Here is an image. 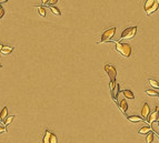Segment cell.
Here are the masks:
<instances>
[{"label":"cell","mask_w":159,"mask_h":143,"mask_svg":"<svg viewBox=\"0 0 159 143\" xmlns=\"http://www.w3.org/2000/svg\"><path fill=\"white\" fill-rule=\"evenodd\" d=\"M116 51L119 53L120 56H122L124 58H129L131 56L132 52V48L129 43H125V42H121V41H118L116 42Z\"/></svg>","instance_id":"6da1fadb"},{"label":"cell","mask_w":159,"mask_h":143,"mask_svg":"<svg viewBox=\"0 0 159 143\" xmlns=\"http://www.w3.org/2000/svg\"><path fill=\"white\" fill-rule=\"evenodd\" d=\"M158 8H159V5L155 0H147V1H146L145 10H146V14H148V16L156 12V11L158 10Z\"/></svg>","instance_id":"7a4b0ae2"},{"label":"cell","mask_w":159,"mask_h":143,"mask_svg":"<svg viewBox=\"0 0 159 143\" xmlns=\"http://www.w3.org/2000/svg\"><path fill=\"white\" fill-rule=\"evenodd\" d=\"M115 33H116V28H109V29H107L104 33L101 34L100 40L98 41V42H99V43H104V42L111 41V38L114 37Z\"/></svg>","instance_id":"3957f363"},{"label":"cell","mask_w":159,"mask_h":143,"mask_svg":"<svg viewBox=\"0 0 159 143\" xmlns=\"http://www.w3.org/2000/svg\"><path fill=\"white\" fill-rule=\"evenodd\" d=\"M136 33H137V27H128L126 28L122 32H121L120 39H132L135 38Z\"/></svg>","instance_id":"277c9868"},{"label":"cell","mask_w":159,"mask_h":143,"mask_svg":"<svg viewBox=\"0 0 159 143\" xmlns=\"http://www.w3.org/2000/svg\"><path fill=\"white\" fill-rule=\"evenodd\" d=\"M105 71L107 72L110 81H116V75H117V70L114 65H105Z\"/></svg>","instance_id":"5b68a950"},{"label":"cell","mask_w":159,"mask_h":143,"mask_svg":"<svg viewBox=\"0 0 159 143\" xmlns=\"http://www.w3.org/2000/svg\"><path fill=\"white\" fill-rule=\"evenodd\" d=\"M149 116H150V106H149L148 103H145V104L142 106V109H141V116L144 118V120L147 121Z\"/></svg>","instance_id":"8992f818"},{"label":"cell","mask_w":159,"mask_h":143,"mask_svg":"<svg viewBox=\"0 0 159 143\" xmlns=\"http://www.w3.org/2000/svg\"><path fill=\"white\" fill-rule=\"evenodd\" d=\"M118 106H119V109H120V111L122 113H126L127 112V110H128V103H127V101L124 99H121L120 101H118Z\"/></svg>","instance_id":"52a82bcc"},{"label":"cell","mask_w":159,"mask_h":143,"mask_svg":"<svg viewBox=\"0 0 159 143\" xmlns=\"http://www.w3.org/2000/svg\"><path fill=\"white\" fill-rule=\"evenodd\" d=\"M155 121H158V113L156 112H152L150 113V116H149V118L147 119V122L149 123V126H151L152 122H155Z\"/></svg>","instance_id":"ba28073f"},{"label":"cell","mask_w":159,"mask_h":143,"mask_svg":"<svg viewBox=\"0 0 159 143\" xmlns=\"http://www.w3.org/2000/svg\"><path fill=\"white\" fill-rule=\"evenodd\" d=\"M7 118H8V108L7 106H5L4 109L1 110V112H0V120L5 122Z\"/></svg>","instance_id":"9c48e42d"},{"label":"cell","mask_w":159,"mask_h":143,"mask_svg":"<svg viewBox=\"0 0 159 143\" xmlns=\"http://www.w3.org/2000/svg\"><path fill=\"white\" fill-rule=\"evenodd\" d=\"M14 51V47H10V46H4L2 50H1V53L2 55H9Z\"/></svg>","instance_id":"30bf717a"},{"label":"cell","mask_w":159,"mask_h":143,"mask_svg":"<svg viewBox=\"0 0 159 143\" xmlns=\"http://www.w3.org/2000/svg\"><path fill=\"white\" fill-rule=\"evenodd\" d=\"M122 93H124L125 98H127V99H129V100H134V99H135V95H134L132 91H130V90H124V91H122Z\"/></svg>","instance_id":"8fae6325"},{"label":"cell","mask_w":159,"mask_h":143,"mask_svg":"<svg viewBox=\"0 0 159 143\" xmlns=\"http://www.w3.org/2000/svg\"><path fill=\"white\" fill-rule=\"evenodd\" d=\"M127 119L130 121V122H134V123H137V122H140V121H144L142 118L138 116H127Z\"/></svg>","instance_id":"7c38bea8"},{"label":"cell","mask_w":159,"mask_h":143,"mask_svg":"<svg viewBox=\"0 0 159 143\" xmlns=\"http://www.w3.org/2000/svg\"><path fill=\"white\" fill-rule=\"evenodd\" d=\"M151 131V126H142L138 131V134H148Z\"/></svg>","instance_id":"4fadbf2b"},{"label":"cell","mask_w":159,"mask_h":143,"mask_svg":"<svg viewBox=\"0 0 159 143\" xmlns=\"http://www.w3.org/2000/svg\"><path fill=\"white\" fill-rule=\"evenodd\" d=\"M146 94L150 95V97H159V91H156V90H152V89H148V90H146Z\"/></svg>","instance_id":"5bb4252c"},{"label":"cell","mask_w":159,"mask_h":143,"mask_svg":"<svg viewBox=\"0 0 159 143\" xmlns=\"http://www.w3.org/2000/svg\"><path fill=\"white\" fill-rule=\"evenodd\" d=\"M50 136H51V132L47 130L45 133V136H44V143H49V141H50Z\"/></svg>","instance_id":"9a60e30c"},{"label":"cell","mask_w":159,"mask_h":143,"mask_svg":"<svg viewBox=\"0 0 159 143\" xmlns=\"http://www.w3.org/2000/svg\"><path fill=\"white\" fill-rule=\"evenodd\" d=\"M148 82H149V84H151L154 88L156 89H159V83L157 81H156L155 79H148Z\"/></svg>","instance_id":"2e32d148"},{"label":"cell","mask_w":159,"mask_h":143,"mask_svg":"<svg viewBox=\"0 0 159 143\" xmlns=\"http://www.w3.org/2000/svg\"><path fill=\"white\" fill-rule=\"evenodd\" d=\"M50 10H51L52 14H56V16H60V14H61V11L59 10L58 8L54 7V6H51V7H50Z\"/></svg>","instance_id":"e0dca14e"},{"label":"cell","mask_w":159,"mask_h":143,"mask_svg":"<svg viewBox=\"0 0 159 143\" xmlns=\"http://www.w3.org/2000/svg\"><path fill=\"white\" fill-rule=\"evenodd\" d=\"M154 133L152 132H150V133H148L147 134V138H146V142L147 143H152V141H154Z\"/></svg>","instance_id":"ac0fdd59"},{"label":"cell","mask_w":159,"mask_h":143,"mask_svg":"<svg viewBox=\"0 0 159 143\" xmlns=\"http://www.w3.org/2000/svg\"><path fill=\"white\" fill-rule=\"evenodd\" d=\"M37 9H38V12L40 16H42V17H45L46 16V9L45 7H42V6H38L37 7Z\"/></svg>","instance_id":"d6986e66"},{"label":"cell","mask_w":159,"mask_h":143,"mask_svg":"<svg viewBox=\"0 0 159 143\" xmlns=\"http://www.w3.org/2000/svg\"><path fill=\"white\" fill-rule=\"evenodd\" d=\"M14 119H15V116H8V118L6 119V121H5V126H9L12 121H14Z\"/></svg>","instance_id":"ffe728a7"},{"label":"cell","mask_w":159,"mask_h":143,"mask_svg":"<svg viewBox=\"0 0 159 143\" xmlns=\"http://www.w3.org/2000/svg\"><path fill=\"white\" fill-rule=\"evenodd\" d=\"M58 142V140H57V136H56L55 133L51 132V136H50V141H49V143H57Z\"/></svg>","instance_id":"44dd1931"},{"label":"cell","mask_w":159,"mask_h":143,"mask_svg":"<svg viewBox=\"0 0 159 143\" xmlns=\"http://www.w3.org/2000/svg\"><path fill=\"white\" fill-rule=\"evenodd\" d=\"M45 4H47V5H49L50 7H51V5H55V4H57L58 2V0H47V1H44Z\"/></svg>","instance_id":"7402d4cb"},{"label":"cell","mask_w":159,"mask_h":143,"mask_svg":"<svg viewBox=\"0 0 159 143\" xmlns=\"http://www.w3.org/2000/svg\"><path fill=\"white\" fill-rule=\"evenodd\" d=\"M5 16V10H4V8H0V19L4 17Z\"/></svg>","instance_id":"603a6c76"},{"label":"cell","mask_w":159,"mask_h":143,"mask_svg":"<svg viewBox=\"0 0 159 143\" xmlns=\"http://www.w3.org/2000/svg\"><path fill=\"white\" fill-rule=\"evenodd\" d=\"M4 132H6V128L2 126H0V133H4Z\"/></svg>","instance_id":"cb8c5ba5"},{"label":"cell","mask_w":159,"mask_h":143,"mask_svg":"<svg viewBox=\"0 0 159 143\" xmlns=\"http://www.w3.org/2000/svg\"><path fill=\"white\" fill-rule=\"evenodd\" d=\"M2 48H4V44L0 43V53H1V50H2Z\"/></svg>","instance_id":"d4e9b609"},{"label":"cell","mask_w":159,"mask_h":143,"mask_svg":"<svg viewBox=\"0 0 159 143\" xmlns=\"http://www.w3.org/2000/svg\"><path fill=\"white\" fill-rule=\"evenodd\" d=\"M4 2H7V0H0V4H4Z\"/></svg>","instance_id":"484cf974"},{"label":"cell","mask_w":159,"mask_h":143,"mask_svg":"<svg viewBox=\"0 0 159 143\" xmlns=\"http://www.w3.org/2000/svg\"><path fill=\"white\" fill-rule=\"evenodd\" d=\"M157 122H158V126H159V120H158V121H157Z\"/></svg>","instance_id":"4316f807"},{"label":"cell","mask_w":159,"mask_h":143,"mask_svg":"<svg viewBox=\"0 0 159 143\" xmlns=\"http://www.w3.org/2000/svg\"><path fill=\"white\" fill-rule=\"evenodd\" d=\"M157 2H158V5H159V0H158V1H157Z\"/></svg>","instance_id":"83f0119b"},{"label":"cell","mask_w":159,"mask_h":143,"mask_svg":"<svg viewBox=\"0 0 159 143\" xmlns=\"http://www.w3.org/2000/svg\"><path fill=\"white\" fill-rule=\"evenodd\" d=\"M1 67H2V65H0V68H1Z\"/></svg>","instance_id":"f1b7e54d"}]
</instances>
